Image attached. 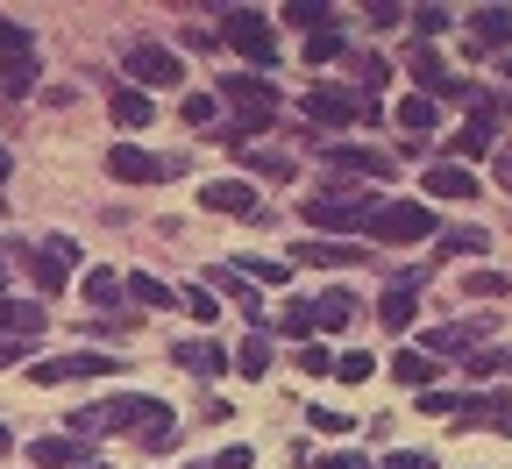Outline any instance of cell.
I'll list each match as a JSON object with an SVG mask.
<instances>
[{
	"label": "cell",
	"mask_w": 512,
	"mask_h": 469,
	"mask_svg": "<svg viewBox=\"0 0 512 469\" xmlns=\"http://www.w3.org/2000/svg\"><path fill=\"white\" fill-rule=\"evenodd\" d=\"M377 207H384L377 192H356V185H328V192H313L299 214H306V228H313L320 242H356V235H370Z\"/></svg>",
	"instance_id": "obj_1"
},
{
	"label": "cell",
	"mask_w": 512,
	"mask_h": 469,
	"mask_svg": "<svg viewBox=\"0 0 512 469\" xmlns=\"http://www.w3.org/2000/svg\"><path fill=\"white\" fill-rule=\"evenodd\" d=\"M214 93L235 107V128H228V143H235V150L249 143V128H271V121H278V86H271L264 72H228Z\"/></svg>",
	"instance_id": "obj_2"
},
{
	"label": "cell",
	"mask_w": 512,
	"mask_h": 469,
	"mask_svg": "<svg viewBox=\"0 0 512 469\" xmlns=\"http://www.w3.org/2000/svg\"><path fill=\"white\" fill-rule=\"evenodd\" d=\"M299 114H306L313 128H356V121L377 128V100H370V93H356V86H320V79L306 86Z\"/></svg>",
	"instance_id": "obj_3"
},
{
	"label": "cell",
	"mask_w": 512,
	"mask_h": 469,
	"mask_svg": "<svg viewBox=\"0 0 512 469\" xmlns=\"http://www.w3.org/2000/svg\"><path fill=\"white\" fill-rule=\"evenodd\" d=\"M171 427V406L164 398H136V391H114L107 406H100V434H164Z\"/></svg>",
	"instance_id": "obj_4"
},
{
	"label": "cell",
	"mask_w": 512,
	"mask_h": 469,
	"mask_svg": "<svg viewBox=\"0 0 512 469\" xmlns=\"http://www.w3.org/2000/svg\"><path fill=\"white\" fill-rule=\"evenodd\" d=\"M427 235H434L427 199H384L377 221H370V242H384V249H406V242H427Z\"/></svg>",
	"instance_id": "obj_5"
},
{
	"label": "cell",
	"mask_w": 512,
	"mask_h": 469,
	"mask_svg": "<svg viewBox=\"0 0 512 469\" xmlns=\"http://www.w3.org/2000/svg\"><path fill=\"white\" fill-rule=\"evenodd\" d=\"M121 72H128V86H157V93H164V86L185 79V57H178L171 43H150V36H143V43L121 50Z\"/></svg>",
	"instance_id": "obj_6"
},
{
	"label": "cell",
	"mask_w": 512,
	"mask_h": 469,
	"mask_svg": "<svg viewBox=\"0 0 512 469\" xmlns=\"http://www.w3.org/2000/svg\"><path fill=\"white\" fill-rule=\"evenodd\" d=\"M221 36L249 57V72H271L278 64V43H271V15H256V8H228L221 15Z\"/></svg>",
	"instance_id": "obj_7"
},
{
	"label": "cell",
	"mask_w": 512,
	"mask_h": 469,
	"mask_svg": "<svg viewBox=\"0 0 512 469\" xmlns=\"http://www.w3.org/2000/svg\"><path fill=\"white\" fill-rule=\"evenodd\" d=\"M22 263L36 271V292H64L72 285V263H79V242L72 235H43L36 249H22Z\"/></svg>",
	"instance_id": "obj_8"
},
{
	"label": "cell",
	"mask_w": 512,
	"mask_h": 469,
	"mask_svg": "<svg viewBox=\"0 0 512 469\" xmlns=\"http://www.w3.org/2000/svg\"><path fill=\"white\" fill-rule=\"evenodd\" d=\"M200 207L207 214H228V221H264V199H256V185H242V178L200 185Z\"/></svg>",
	"instance_id": "obj_9"
},
{
	"label": "cell",
	"mask_w": 512,
	"mask_h": 469,
	"mask_svg": "<svg viewBox=\"0 0 512 469\" xmlns=\"http://www.w3.org/2000/svg\"><path fill=\"white\" fill-rule=\"evenodd\" d=\"M484 334H491V320H441V327H427V356L441 363V356H477L484 349Z\"/></svg>",
	"instance_id": "obj_10"
},
{
	"label": "cell",
	"mask_w": 512,
	"mask_h": 469,
	"mask_svg": "<svg viewBox=\"0 0 512 469\" xmlns=\"http://www.w3.org/2000/svg\"><path fill=\"white\" fill-rule=\"evenodd\" d=\"M320 164L328 171H349V178H370V185H384L399 171V157H384V150H356V143H328L320 150Z\"/></svg>",
	"instance_id": "obj_11"
},
{
	"label": "cell",
	"mask_w": 512,
	"mask_h": 469,
	"mask_svg": "<svg viewBox=\"0 0 512 469\" xmlns=\"http://www.w3.org/2000/svg\"><path fill=\"white\" fill-rule=\"evenodd\" d=\"M121 363L100 356V349H79V356H50V363H29L36 384H72V377H114Z\"/></svg>",
	"instance_id": "obj_12"
},
{
	"label": "cell",
	"mask_w": 512,
	"mask_h": 469,
	"mask_svg": "<svg viewBox=\"0 0 512 469\" xmlns=\"http://www.w3.org/2000/svg\"><path fill=\"white\" fill-rule=\"evenodd\" d=\"M107 171H114L121 185H164L178 164H171V157H150V150H136V143H121V150H107Z\"/></svg>",
	"instance_id": "obj_13"
},
{
	"label": "cell",
	"mask_w": 512,
	"mask_h": 469,
	"mask_svg": "<svg viewBox=\"0 0 512 469\" xmlns=\"http://www.w3.org/2000/svg\"><path fill=\"white\" fill-rule=\"evenodd\" d=\"M93 462V441L79 434H36L29 441V469H86Z\"/></svg>",
	"instance_id": "obj_14"
},
{
	"label": "cell",
	"mask_w": 512,
	"mask_h": 469,
	"mask_svg": "<svg viewBox=\"0 0 512 469\" xmlns=\"http://www.w3.org/2000/svg\"><path fill=\"white\" fill-rule=\"evenodd\" d=\"M470 50L505 64V57H512V8H477V15H470Z\"/></svg>",
	"instance_id": "obj_15"
},
{
	"label": "cell",
	"mask_w": 512,
	"mask_h": 469,
	"mask_svg": "<svg viewBox=\"0 0 512 469\" xmlns=\"http://www.w3.org/2000/svg\"><path fill=\"white\" fill-rule=\"evenodd\" d=\"M43 327H50V313H43V299H8L0 306V342H43Z\"/></svg>",
	"instance_id": "obj_16"
},
{
	"label": "cell",
	"mask_w": 512,
	"mask_h": 469,
	"mask_svg": "<svg viewBox=\"0 0 512 469\" xmlns=\"http://www.w3.org/2000/svg\"><path fill=\"white\" fill-rule=\"evenodd\" d=\"M427 199H477V171H463L456 157L427 164Z\"/></svg>",
	"instance_id": "obj_17"
},
{
	"label": "cell",
	"mask_w": 512,
	"mask_h": 469,
	"mask_svg": "<svg viewBox=\"0 0 512 469\" xmlns=\"http://www.w3.org/2000/svg\"><path fill=\"white\" fill-rule=\"evenodd\" d=\"M285 256H292V263H328V271H342V263H363V242H320V235H306V242H292Z\"/></svg>",
	"instance_id": "obj_18"
},
{
	"label": "cell",
	"mask_w": 512,
	"mask_h": 469,
	"mask_svg": "<svg viewBox=\"0 0 512 469\" xmlns=\"http://www.w3.org/2000/svg\"><path fill=\"white\" fill-rule=\"evenodd\" d=\"M505 420H512V406H505L498 391H477V398H463V406H456V427H463V434H470V427H498V434H505Z\"/></svg>",
	"instance_id": "obj_19"
},
{
	"label": "cell",
	"mask_w": 512,
	"mask_h": 469,
	"mask_svg": "<svg viewBox=\"0 0 512 469\" xmlns=\"http://www.w3.org/2000/svg\"><path fill=\"white\" fill-rule=\"evenodd\" d=\"M406 72L420 79V93H427V100H441V93H448V64H441V50H434V43H413Z\"/></svg>",
	"instance_id": "obj_20"
},
{
	"label": "cell",
	"mask_w": 512,
	"mask_h": 469,
	"mask_svg": "<svg viewBox=\"0 0 512 469\" xmlns=\"http://www.w3.org/2000/svg\"><path fill=\"white\" fill-rule=\"evenodd\" d=\"M313 327H320V334L356 327V292H342V285H335V292H320V299H313Z\"/></svg>",
	"instance_id": "obj_21"
},
{
	"label": "cell",
	"mask_w": 512,
	"mask_h": 469,
	"mask_svg": "<svg viewBox=\"0 0 512 469\" xmlns=\"http://www.w3.org/2000/svg\"><path fill=\"white\" fill-rule=\"evenodd\" d=\"M491 143H498V100H491L484 114H470V128H463V136L448 143V150H456V157H484Z\"/></svg>",
	"instance_id": "obj_22"
},
{
	"label": "cell",
	"mask_w": 512,
	"mask_h": 469,
	"mask_svg": "<svg viewBox=\"0 0 512 469\" xmlns=\"http://www.w3.org/2000/svg\"><path fill=\"white\" fill-rule=\"evenodd\" d=\"M171 363H178V370H200V377H221V370H228L221 342H178V349H171Z\"/></svg>",
	"instance_id": "obj_23"
},
{
	"label": "cell",
	"mask_w": 512,
	"mask_h": 469,
	"mask_svg": "<svg viewBox=\"0 0 512 469\" xmlns=\"http://www.w3.org/2000/svg\"><path fill=\"white\" fill-rule=\"evenodd\" d=\"M342 64L356 72V93H377V86H392V64H384L377 50H356V43H349V57H342Z\"/></svg>",
	"instance_id": "obj_24"
},
{
	"label": "cell",
	"mask_w": 512,
	"mask_h": 469,
	"mask_svg": "<svg viewBox=\"0 0 512 469\" xmlns=\"http://www.w3.org/2000/svg\"><path fill=\"white\" fill-rule=\"evenodd\" d=\"M107 107H114V121H121V128H150V114H157V100H150L143 86H121Z\"/></svg>",
	"instance_id": "obj_25"
},
{
	"label": "cell",
	"mask_w": 512,
	"mask_h": 469,
	"mask_svg": "<svg viewBox=\"0 0 512 469\" xmlns=\"http://www.w3.org/2000/svg\"><path fill=\"white\" fill-rule=\"evenodd\" d=\"M434 121H441V100H427V93L399 100V128H406V136H434Z\"/></svg>",
	"instance_id": "obj_26"
},
{
	"label": "cell",
	"mask_w": 512,
	"mask_h": 469,
	"mask_svg": "<svg viewBox=\"0 0 512 469\" xmlns=\"http://www.w3.org/2000/svg\"><path fill=\"white\" fill-rule=\"evenodd\" d=\"M392 377L413 384V391H427V377H441V363H434L427 349H399V356H392Z\"/></svg>",
	"instance_id": "obj_27"
},
{
	"label": "cell",
	"mask_w": 512,
	"mask_h": 469,
	"mask_svg": "<svg viewBox=\"0 0 512 469\" xmlns=\"http://www.w3.org/2000/svg\"><path fill=\"white\" fill-rule=\"evenodd\" d=\"M377 320H384V327H392V334H406V327L420 320V299L392 285V292H384V299H377Z\"/></svg>",
	"instance_id": "obj_28"
},
{
	"label": "cell",
	"mask_w": 512,
	"mask_h": 469,
	"mask_svg": "<svg viewBox=\"0 0 512 469\" xmlns=\"http://www.w3.org/2000/svg\"><path fill=\"white\" fill-rule=\"evenodd\" d=\"M299 57H306V72H313V64H335V57H349V36L342 29H313Z\"/></svg>",
	"instance_id": "obj_29"
},
{
	"label": "cell",
	"mask_w": 512,
	"mask_h": 469,
	"mask_svg": "<svg viewBox=\"0 0 512 469\" xmlns=\"http://www.w3.org/2000/svg\"><path fill=\"white\" fill-rule=\"evenodd\" d=\"M242 278L249 285H285L292 278V256H242Z\"/></svg>",
	"instance_id": "obj_30"
},
{
	"label": "cell",
	"mask_w": 512,
	"mask_h": 469,
	"mask_svg": "<svg viewBox=\"0 0 512 469\" xmlns=\"http://www.w3.org/2000/svg\"><path fill=\"white\" fill-rule=\"evenodd\" d=\"M235 157H242L249 171H264V178H278V185H285V178H299V164H292V157H278V150H235Z\"/></svg>",
	"instance_id": "obj_31"
},
{
	"label": "cell",
	"mask_w": 512,
	"mask_h": 469,
	"mask_svg": "<svg viewBox=\"0 0 512 469\" xmlns=\"http://www.w3.org/2000/svg\"><path fill=\"white\" fill-rule=\"evenodd\" d=\"M285 22L313 36V29H335V8H320V0H292V8H285Z\"/></svg>",
	"instance_id": "obj_32"
},
{
	"label": "cell",
	"mask_w": 512,
	"mask_h": 469,
	"mask_svg": "<svg viewBox=\"0 0 512 469\" xmlns=\"http://www.w3.org/2000/svg\"><path fill=\"white\" fill-rule=\"evenodd\" d=\"M278 327H285V334H299V342H313V334H320V327H313V299H285Z\"/></svg>",
	"instance_id": "obj_33"
},
{
	"label": "cell",
	"mask_w": 512,
	"mask_h": 469,
	"mask_svg": "<svg viewBox=\"0 0 512 469\" xmlns=\"http://www.w3.org/2000/svg\"><path fill=\"white\" fill-rule=\"evenodd\" d=\"M235 370H242V377H264V370H271V342H264V334H249V342L235 349Z\"/></svg>",
	"instance_id": "obj_34"
},
{
	"label": "cell",
	"mask_w": 512,
	"mask_h": 469,
	"mask_svg": "<svg viewBox=\"0 0 512 469\" xmlns=\"http://www.w3.org/2000/svg\"><path fill=\"white\" fill-rule=\"evenodd\" d=\"M0 57H8V64H22V57H36V43H29V29H22V22H8V15H0Z\"/></svg>",
	"instance_id": "obj_35"
},
{
	"label": "cell",
	"mask_w": 512,
	"mask_h": 469,
	"mask_svg": "<svg viewBox=\"0 0 512 469\" xmlns=\"http://www.w3.org/2000/svg\"><path fill=\"white\" fill-rule=\"evenodd\" d=\"M434 249H441V256H484V228H448Z\"/></svg>",
	"instance_id": "obj_36"
},
{
	"label": "cell",
	"mask_w": 512,
	"mask_h": 469,
	"mask_svg": "<svg viewBox=\"0 0 512 469\" xmlns=\"http://www.w3.org/2000/svg\"><path fill=\"white\" fill-rule=\"evenodd\" d=\"M36 79H43V64H36V57H22V64H8V72H0V93L15 100V93H29Z\"/></svg>",
	"instance_id": "obj_37"
},
{
	"label": "cell",
	"mask_w": 512,
	"mask_h": 469,
	"mask_svg": "<svg viewBox=\"0 0 512 469\" xmlns=\"http://www.w3.org/2000/svg\"><path fill=\"white\" fill-rule=\"evenodd\" d=\"M498 370H512V349H477V356L463 363V377H477V384H484V377H498Z\"/></svg>",
	"instance_id": "obj_38"
},
{
	"label": "cell",
	"mask_w": 512,
	"mask_h": 469,
	"mask_svg": "<svg viewBox=\"0 0 512 469\" xmlns=\"http://www.w3.org/2000/svg\"><path fill=\"white\" fill-rule=\"evenodd\" d=\"M86 299H93V306H114V299H121V278H114V271H86Z\"/></svg>",
	"instance_id": "obj_39"
},
{
	"label": "cell",
	"mask_w": 512,
	"mask_h": 469,
	"mask_svg": "<svg viewBox=\"0 0 512 469\" xmlns=\"http://www.w3.org/2000/svg\"><path fill=\"white\" fill-rule=\"evenodd\" d=\"M335 363H342V356H328L320 342H306V349H299V370H306V377H335Z\"/></svg>",
	"instance_id": "obj_40"
},
{
	"label": "cell",
	"mask_w": 512,
	"mask_h": 469,
	"mask_svg": "<svg viewBox=\"0 0 512 469\" xmlns=\"http://www.w3.org/2000/svg\"><path fill=\"white\" fill-rule=\"evenodd\" d=\"M128 299H136V306H171V292H164L157 278H143V271L128 278Z\"/></svg>",
	"instance_id": "obj_41"
},
{
	"label": "cell",
	"mask_w": 512,
	"mask_h": 469,
	"mask_svg": "<svg viewBox=\"0 0 512 469\" xmlns=\"http://www.w3.org/2000/svg\"><path fill=\"white\" fill-rule=\"evenodd\" d=\"M370 370H377V363H370L363 349H349V356L335 363V377H342V384H370Z\"/></svg>",
	"instance_id": "obj_42"
},
{
	"label": "cell",
	"mask_w": 512,
	"mask_h": 469,
	"mask_svg": "<svg viewBox=\"0 0 512 469\" xmlns=\"http://www.w3.org/2000/svg\"><path fill=\"white\" fill-rule=\"evenodd\" d=\"M470 299H505V271H470Z\"/></svg>",
	"instance_id": "obj_43"
},
{
	"label": "cell",
	"mask_w": 512,
	"mask_h": 469,
	"mask_svg": "<svg viewBox=\"0 0 512 469\" xmlns=\"http://www.w3.org/2000/svg\"><path fill=\"white\" fill-rule=\"evenodd\" d=\"M377 469H434V455L427 448H399V455H384Z\"/></svg>",
	"instance_id": "obj_44"
},
{
	"label": "cell",
	"mask_w": 512,
	"mask_h": 469,
	"mask_svg": "<svg viewBox=\"0 0 512 469\" xmlns=\"http://www.w3.org/2000/svg\"><path fill=\"white\" fill-rule=\"evenodd\" d=\"M185 121L207 128V121H214V93H185Z\"/></svg>",
	"instance_id": "obj_45"
},
{
	"label": "cell",
	"mask_w": 512,
	"mask_h": 469,
	"mask_svg": "<svg viewBox=\"0 0 512 469\" xmlns=\"http://www.w3.org/2000/svg\"><path fill=\"white\" fill-rule=\"evenodd\" d=\"M427 278H434V263H399V278H392V285H399V292H420Z\"/></svg>",
	"instance_id": "obj_46"
},
{
	"label": "cell",
	"mask_w": 512,
	"mask_h": 469,
	"mask_svg": "<svg viewBox=\"0 0 512 469\" xmlns=\"http://www.w3.org/2000/svg\"><path fill=\"white\" fill-rule=\"evenodd\" d=\"M413 29H420V43H427L434 29H448V8H413Z\"/></svg>",
	"instance_id": "obj_47"
},
{
	"label": "cell",
	"mask_w": 512,
	"mask_h": 469,
	"mask_svg": "<svg viewBox=\"0 0 512 469\" xmlns=\"http://www.w3.org/2000/svg\"><path fill=\"white\" fill-rule=\"evenodd\" d=\"M214 469H256V455L235 441V448H221V455H214Z\"/></svg>",
	"instance_id": "obj_48"
},
{
	"label": "cell",
	"mask_w": 512,
	"mask_h": 469,
	"mask_svg": "<svg viewBox=\"0 0 512 469\" xmlns=\"http://www.w3.org/2000/svg\"><path fill=\"white\" fill-rule=\"evenodd\" d=\"M313 427H320V434H349V420H342V413H328V406H313Z\"/></svg>",
	"instance_id": "obj_49"
},
{
	"label": "cell",
	"mask_w": 512,
	"mask_h": 469,
	"mask_svg": "<svg viewBox=\"0 0 512 469\" xmlns=\"http://www.w3.org/2000/svg\"><path fill=\"white\" fill-rule=\"evenodd\" d=\"M15 249L22 242H0V306H8V263H15Z\"/></svg>",
	"instance_id": "obj_50"
},
{
	"label": "cell",
	"mask_w": 512,
	"mask_h": 469,
	"mask_svg": "<svg viewBox=\"0 0 512 469\" xmlns=\"http://www.w3.org/2000/svg\"><path fill=\"white\" fill-rule=\"evenodd\" d=\"M491 178H498V185L512 192V150H498V157H491Z\"/></svg>",
	"instance_id": "obj_51"
},
{
	"label": "cell",
	"mask_w": 512,
	"mask_h": 469,
	"mask_svg": "<svg viewBox=\"0 0 512 469\" xmlns=\"http://www.w3.org/2000/svg\"><path fill=\"white\" fill-rule=\"evenodd\" d=\"M8 363H29V342H0V370Z\"/></svg>",
	"instance_id": "obj_52"
},
{
	"label": "cell",
	"mask_w": 512,
	"mask_h": 469,
	"mask_svg": "<svg viewBox=\"0 0 512 469\" xmlns=\"http://www.w3.org/2000/svg\"><path fill=\"white\" fill-rule=\"evenodd\" d=\"M320 469H370L363 455H320Z\"/></svg>",
	"instance_id": "obj_53"
},
{
	"label": "cell",
	"mask_w": 512,
	"mask_h": 469,
	"mask_svg": "<svg viewBox=\"0 0 512 469\" xmlns=\"http://www.w3.org/2000/svg\"><path fill=\"white\" fill-rule=\"evenodd\" d=\"M8 171H15V157H8V143H0V185H8Z\"/></svg>",
	"instance_id": "obj_54"
},
{
	"label": "cell",
	"mask_w": 512,
	"mask_h": 469,
	"mask_svg": "<svg viewBox=\"0 0 512 469\" xmlns=\"http://www.w3.org/2000/svg\"><path fill=\"white\" fill-rule=\"evenodd\" d=\"M8 441H15V434H8V427H0V455H8Z\"/></svg>",
	"instance_id": "obj_55"
},
{
	"label": "cell",
	"mask_w": 512,
	"mask_h": 469,
	"mask_svg": "<svg viewBox=\"0 0 512 469\" xmlns=\"http://www.w3.org/2000/svg\"><path fill=\"white\" fill-rule=\"evenodd\" d=\"M185 469H214V462H185Z\"/></svg>",
	"instance_id": "obj_56"
},
{
	"label": "cell",
	"mask_w": 512,
	"mask_h": 469,
	"mask_svg": "<svg viewBox=\"0 0 512 469\" xmlns=\"http://www.w3.org/2000/svg\"><path fill=\"white\" fill-rule=\"evenodd\" d=\"M505 86H512V57H505Z\"/></svg>",
	"instance_id": "obj_57"
},
{
	"label": "cell",
	"mask_w": 512,
	"mask_h": 469,
	"mask_svg": "<svg viewBox=\"0 0 512 469\" xmlns=\"http://www.w3.org/2000/svg\"><path fill=\"white\" fill-rule=\"evenodd\" d=\"M498 107H505V114H512V93H505V100H498Z\"/></svg>",
	"instance_id": "obj_58"
},
{
	"label": "cell",
	"mask_w": 512,
	"mask_h": 469,
	"mask_svg": "<svg viewBox=\"0 0 512 469\" xmlns=\"http://www.w3.org/2000/svg\"><path fill=\"white\" fill-rule=\"evenodd\" d=\"M86 469H107V462H86Z\"/></svg>",
	"instance_id": "obj_59"
},
{
	"label": "cell",
	"mask_w": 512,
	"mask_h": 469,
	"mask_svg": "<svg viewBox=\"0 0 512 469\" xmlns=\"http://www.w3.org/2000/svg\"><path fill=\"white\" fill-rule=\"evenodd\" d=\"M0 214H8V199H0Z\"/></svg>",
	"instance_id": "obj_60"
}]
</instances>
